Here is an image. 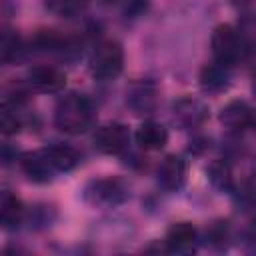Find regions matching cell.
I'll return each mask as SVG.
<instances>
[{
  "mask_svg": "<svg viewBox=\"0 0 256 256\" xmlns=\"http://www.w3.org/2000/svg\"><path fill=\"white\" fill-rule=\"evenodd\" d=\"M198 82H200V88L208 94H218L222 90H226L230 86V72H228V66L220 64V62H212V64H206L202 70H200V76H198Z\"/></svg>",
  "mask_w": 256,
  "mask_h": 256,
  "instance_id": "5bb4252c",
  "label": "cell"
},
{
  "mask_svg": "<svg viewBox=\"0 0 256 256\" xmlns=\"http://www.w3.org/2000/svg\"><path fill=\"white\" fill-rule=\"evenodd\" d=\"M252 94L256 96V70L252 72Z\"/></svg>",
  "mask_w": 256,
  "mask_h": 256,
  "instance_id": "d4e9b609",
  "label": "cell"
},
{
  "mask_svg": "<svg viewBox=\"0 0 256 256\" xmlns=\"http://www.w3.org/2000/svg\"><path fill=\"white\" fill-rule=\"evenodd\" d=\"M166 250L168 252H176V254H188L192 250H196L198 244V230L192 222H176L168 228L166 234Z\"/></svg>",
  "mask_w": 256,
  "mask_h": 256,
  "instance_id": "8fae6325",
  "label": "cell"
},
{
  "mask_svg": "<svg viewBox=\"0 0 256 256\" xmlns=\"http://www.w3.org/2000/svg\"><path fill=\"white\" fill-rule=\"evenodd\" d=\"M24 52V44H22V38L18 36L16 30H2V36H0V58H2V64H14L16 60H20Z\"/></svg>",
  "mask_w": 256,
  "mask_h": 256,
  "instance_id": "ac0fdd59",
  "label": "cell"
},
{
  "mask_svg": "<svg viewBox=\"0 0 256 256\" xmlns=\"http://www.w3.org/2000/svg\"><path fill=\"white\" fill-rule=\"evenodd\" d=\"M246 236H248L252 242H256V220H252V222L248 224V232H246Z\"/></svg>",
  "mask_w": 256,
  "mask_h": 256,
  "instance_id": "603a6c76",
  "label": "cell"
},
{
  "mask_svg": "<svg viewBox=\"0 0 256 256\" xmlns=\"http://www.w3.org/2000/svg\"><path fill=\"white\" fill-rule=\"evenodd\" d=\"M44 6L54 16L72 18V16H78L80 12H84L90 6V0H44Z\"/></svg>",
  "mask_w": 256,
  "mask_h": 256,
  "instance_id": "d6986e66",
  "label": "cell"
},
{
  "mask_svg": "<svg viewBox=\"0 0 256 256\" xmlns=\"http://www.w3.org/2000/svg\"><path fill=\"white\" fill-rule=\"evenodd\" d=\"M18 164L22 168V172L32 180V182H50L52 180V174L56 172L52 168V164L48 162L46 154L42 150H36V152H24L18 156Z\"/></svg>",
  "mask_w": 256,
  "mask_h": 256,
  "instance_id": "7c38bea8",
  "label": "cell"
},
{
  "mask_svg": "<svg viewBox=\"0 0 256 256\" xmlns=\"http://www.w3.org/2000/svg\"><path fill=\"white\" fill-rule=\"evenodd\" d=\"M220 122L230 132H242L256 126V110H252L244 100H232L222 108Z\"/></svg>",
  "mask_w": 256,
  "mask_h": 256,
  "instance_id": "30bf717a",
  "label": "cell"
},
{
  "mask_svg": "<svg viewBox=\"0 0 256 256\" xmlns=\"http://www.w3.org/2000/svg\"><path fill=\"white\" fill-rule=\"evenodd\" d=\"M126 104L136 116H150L158 106V86L152 80H136L126 90Z\"/></svg>",
  "mask_w": 256,
  "mask_h": 256,
  "instance_id": "5b68a950",
  "label": "cell"
},
{
  "mask_svg": "<svg viewBox=\"0 0 256 256\" xmlns=\"http://www.w3.org/2000/svg\"><path fill=\"white\" fill-rule=\"evenodd\" d=\"M124 68V50L116 40H102L90 54V72L98 80H114Z\"/></svg>",
  "mask_w": 256,
  "mask_h": 256,
  "instance_id": "3957f363",
  "label": "cell"
},
{
  "mask_svg": "<svg viewBox=\"0 0 256 256\" xmlns=\"http://www.w3.org/2000/svg\"><path fill=\"white\" fill-rule=\"evenodd\" d=\"M92 142H94V146H96L98 152L108 154V156H116V154H122L128 148V144H130V132H128V128L124 124L110 122V124L100 126L94 132Z\"/></svg>",
  "mask_w": 256,
  "mask_h": 256,
  "instance_id": "8992f818",
  "label": "cell"
},
{
  "mask_svg": "<svg viewBox=\"0 0 256 256\" xmlns=\"http://www.w3.org/2000/svg\"><path fill=\"white\" fill-rule=\"evenodd\" d=\"M208 240L214 246H224L226 240H228V226H226V222H216L214 226H210Z\"/></svg>",
  "mask_w": 256,
  "mask_h": 256,
  "instance_id": "44dd1931",
  "label": "cell"
},
{
  "mask_svg": "<svg viewBox=\"0 0 256 256\" xmlns=\"http://www.w3.org/2000/svg\"><path fill=\"white\" fill-rule=\"evenodd\" d=\"M94 122L92 102L78 92H70L56 102L54 126L64 134H84Z\"/></svg>",
  "mask_w": 256,
  "mask_h": 256,
  "instance_id": "6da1fadb",
  "label": "cell"
},
{
  "mask_svg": "<svg viewBox=\"0 0 256 256\" xmlns=\"http://www.w3.org/2000/svg\"><path fill=\"white\" fill-rule=\"evenodd\" d=\"M186 176H188V166H186V160L182 156H176V154H168L160 164H158V170H156V178H158V184L168 190V192H178L184 188L186 184Z\"/></svg>",
  "mask_w": 256,
  "mask_h": 256,
  "instance_id": "ba28073f",
  "label": "cell"
},
{
  "mask_svg": "<svg viewBox=\"0 0 256 256\" xmlns=\"http://www.w3.org/2000/svg\"><path fill=\"white\" fill-rule=\"evenodd\" d=\"M26 84L36 90V92H44V94H56L66 86V74L54 66L48 64H40L28 70L26 76Z\"/></svg>",
  "mask_w": 256,
  "mask_h": 256,
  "instance_id": "9c48e42d",
  "label": "cell"
},
{
  "mask_svg": "<svg viewBox=\"0 0 256 256\" xmlns=\"http://www.w3.org/2000/svg\"><path fill=\"white\" fill-rule=\"evenodd\" d=\"M84 202L94 208H114L128 200V186L120 178H98L86 184Z\"/></svg>",
  "mask_w": 256,
  "mask_h": 256,
  "instance_id": "277c9868",
  "label": "cell"
},
{
  "mask_svg": "<svg viewBox=\"0 0 256 256\" xmlns=\"http://www.w3.org/2000/svg\"><path fill=\"white\" fill-rule=\"evenodd\" d=\"M0 128H2V134H4V136H12V134L20 132V128H22V118L18 116L16 106H10V104H4V106H2Z\"/></svg>",
  "mask_w": 256,
  "mask_h": 256,
  "instance_id": "ffe728a7",
  "label": "cell"
},
{
  "mask_svg": "<svg viewBox=\"0 0 256 256\" xmlns=\"http://www.w3.org/2000/svg\"><path fill=\"white\" fill-rule=\"evenodd\" d=\"M24 204L22 200L10 192V190H4L2 196H0V222H2V228L4 230H14L20 226V222L24 220Z\"/></svg>",
  "mask_w": 256,
  "mask_h": 256,
  "instance_id": "2e32d148",
  "label": "cell"
},
{
  "mask_svg": "<svg viewBox=\"0 0 256 256\" xmlns=\"http://www.w3.org/2000/svg\"><path fill=\"white\" fill-rule=\"evenodd\" d=\"M230 4H232V6H238V8H242V6L250 4V0H230Z\"/></svg>",
  "mask_w": 256,
  "mask_h": 256,
  "instance_id": "cb8c5ba5",
  "label": "cell"
},
{
  "mask_svg": "<svg viewBox=\"0 0 256 256\" xmlns=\"http://www.w3.org/2000/svg\"><path fill=\"white\" fill-rule=\"evenodd\" d=\"M134 140L140 148L144 150H162L168 142V130L158 124V122H152V120H146L144 124H140L136 128V134H134Z\"/></svg>",
  "mask_w": 256,
  "mask_h": 256,
  "instance_id": "9a60e30c",
  "label": "cell"
},
{
  "mask_svg": "<svg viewBox=\"0 0 256 256\" xmlns=\"http://www.w3.org/2000/svg\"><path fill=\"white\" fill-rule=\"evenodd\" d=\"M12 160H16V148H12L10 144H4L2 146V162L10 164Z\"/></svg>",
  "mask_w": 256,
  "mask_h": 256,
  "instance_id": "7402d4cb",
  "label": "cell"
},
{
  "mask_svg": "<svg viewBox=\"0 0 256 256\" xmlns=\"http://www.w3.org/2000/svg\"><path fill=\"white\" fill-rule=\"evenodd\" d=\"M206 174H208L210 184L218 192H234V176H232V168L226 160H214L208 166Z\"/></svg>",
  "mask_w": 256,
  "mask_h": 256,
  "instance_id": "e0dca14e",
  "label": "cell"
},
{
  "mask_svg": "<svg viewBox=\"0 0 256 256\" xmlns=\"http://www.w3.org/2000/svg\"><path fill=\"white\" fill-rule=\"evenodd\" d=\"M172 114H174V122L182 126L184 130H196L210 118L208 106L202 100L192 98V96L178 98L172 106Z\"/></svg>",
  "mask_w": 256,
  "mask_h": 256,
  "instance_id": "52a82bcc",
  "label": "cell"
},
{
  "mask_svg": "<svg viewBox=\"0 0 256 256\" xmlns=\"http://www.w3.org/2000/svg\"><path fill=\"white\" fill-rule=\"evenodd\" d=\"M42 152L46 154L48 162L52 164V168L56 172H70V170H74L80 164V158H82L80 152L74 146L60 144V142H54V144L42 148Z\"/></svg>",
  "mask_w": 256,
  "mask_h": 256,
  "instance_id": "4fadbf2b",
  "label": "cell"
},
{
  "mask_svg": "<svg viewBox=\"0 0 256 256\" xmlns=\"http://www.w3.org/2000/svg\"><path fill=\"white\" fill-rule=\"evenodd\" d=\"M214 60L224 66H234L240 58L246 56V40L242 32H238L230 24H218L210 38Z\"/></svg>",
  "mask_w": 256,
  "mask_h": 256,
  "instance_id": "7a4b0ae2",
  "label": "cell"
}]
</instances>
